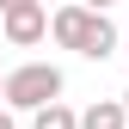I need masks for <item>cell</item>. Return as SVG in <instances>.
<instances>
[{"instance_id":"obj_10","label":"cell","mask_w":129,"mask_h":129,"mask_svg":"<svg viewBox=\"0 0 129 129\" xmlns=\"http://www.w3.org/2000/svg\"><path fill=\"white\" fill-rule=\"evenodd\" d=\"M123 43H129V31H123Z\"/></svg>"},{"instance_id":"obj_5","label":"cell","mask_w":129,"mask_h":129,"mask_svg":"<svg viewBox=\"0 0 129 129\" xmlns=\"http://www.w3.org/2000/svg\"><path fill=\"white\" fill-rule=\"evenodd\" d=\"M31 129H80V123H74V111L61 105V99H55V105H43V111H31Z\"/></svg>"},{"instance_id":"obj_6","label":"cell","mask_w":129,"mask_h":129,"mask_svg":"<svg viewBox=\"0 0 129 129\" xmlns=\"http://www.w3.org/2000/svg\"><path fill=\"white\" fill-rule=\"evenodd\" d=\"M74 6H86V12H105V6H117V0H74Z\"/></svg>"},{"instance_id":"obj_1","label":"cell","mask_w":129,"mask_h":129,"mask_svg":"<svg viewBox=\"0 0 129 129\" xmlns=\"http://www.w3.org/2000/svg\"><path fill=\"white\" fill-rule=\"evenodd\" d=\"M49 37L61 43V49H74V55H86V61H105V55H117V25L105 19V12H86V6H55V19H49Z\"/></svg>"},{"instance_id":"obj_8","label":"cell","mask_w":129,"mask_h":129,"mask_svg":"<svg viewBox=\"0 0 129 129\" xmlns=\"http://www.w3.org/2000/svg\"><path fill=\"white\" fill-rule=\"evenodd\" d=\"M0 129H19V123H12V111H0Z\"/></svg>"},{"instance_id":"obj_3","label":"cell","mask_w":129,"mask_h":129,"mask_svg":"<svg viewBox=\"0 0 129 129\" xmlns=\"http://www.w3.org/2000/svg\"><path fill=\"white\" fill-rule=\"evenodd\" d=\"M0 25H6V43H12V49H31L37 37H49V12H43V0L0 12Z\"/></svg>"},{"instance_id":"obj_7","label":"cell","mask_w":129,"mask_h":129,"mask_svg":"<svg viewBox=\"0 0 129 129\" xmlns=\"http://www.w3.org/2000/svg\"><path fill=\"white\" fill-rule=\"evenodd\" d=\"M12 6H31V0H0V12H12Z\"/></svg>"},{"instance_id":"obj_2","label":"cell","mask_w":129,"mask_h":129,"mask_svg":"<svg viewBox=\"0 0 129 129\" xmlns=\"http://www.w3.org/2000/svg\"><path fill=\"white\" fill-rule=\"evenodd\" d=\"M55 99H61V68L55 61H25V68H12L0 80V105H12V111H43Z\"/></svg>"},{"instance_id":"obj_11","label":"cell","mask_w":129,"mask_h":129,"mask_svg":"<svg viewBox=\"0 0 129 129\" xmlns=\"http://www.w3.org/2000/svg\"><path fill=\"white\" fill-rule=\"evenodd\" d=\"M61 6H68V0H61Z\"/></svg>"},{"instance_id":"obj_9","label":"cell","mask_w":129,"mask_h":129,"mask_svg":"<svg viewBox=\"0 0 129 129\" xmlns=\"http://www.w3.org/2000/svg\"><path fill=\"white\" fill-rule=\"evenodd\" d=\"M123 111H129V86H123Z\"/></svg>"},{"instance_id":"obj_4","label":"cell","mask_w":129,"mask_h":129,"mask_svg":"<svg viewBox=\"0 0 129 129\" xmlns=\"http://www.w3.org/2000/svg\"><path fill=\"white\" fill-rule=\"evenodd\" d=\"M74 123H80V129H123V123H129V111H123L117 99H99V105H86V111H80Z\"/></svg>"}]
</instances>
